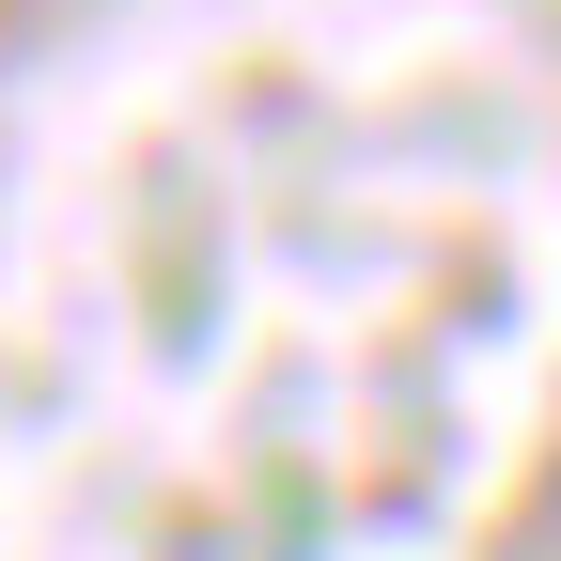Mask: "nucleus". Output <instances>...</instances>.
I'll return each instance as SVG.
<instances>
[]
</instances>
